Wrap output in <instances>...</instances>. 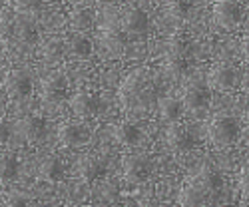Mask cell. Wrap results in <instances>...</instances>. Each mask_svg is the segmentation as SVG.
Segmentation results:
<instances>
[{
	"label": "cell",
	"instance_id": "cell-29",
	"mask_svg": "<svg viewBox=\"0 0 249 207\" xmlns=\"http://www.w3.org/2000/svg\"><path fill=\"white\" fill-rule=\"evenodd\" d=\"M239 190H241V199L249 203V168H245L239 175Z\"/></svg>",
	"mask_w": 249,
	"mask_h": 207
},
{
	"label": "cell",
	"instance_id": "cell-1",
	"mask_svg": "<svg viewBox=\"0 0 249 207\" xmlns=\"http://www.w3.org/2000/svg\"><path fill=\"white\" fill-rule=\"evenodd\" d=\"M219 185H221V179L215 170L201 168L197 173H194L192 177L183 181L179 195H178V203L179 205H201L212 199V195L219 190Z\"/></svg>",
	"mask_w": 249,
	"mask_h": 207
},
{
	"label": "cell",
	"instance_id": "cell-19",
	"mask_svg": "<svg viewBox=\"0 0 249 207\" xmlns=\"http://www.w3.org/2000/svg\"><path fill=\"white\" fill-rule=\"evenodd\" d=\"M185 106H183V102L174 98V96H165V98H160L158 100V112H160V118L163 121H168V123H174L181 118Z\"/></svg>",
	"mask_w": 249,
	"mask_h": 207
},
{
	"label": "cell",
	"instance_id": "cell-17",
	"mask_svg": "<svg viewBox=\"0 0 249 207\" xmlns=\"http://www.w3.org/2000/svg\"><path fill=\"white\" fill-rule=\"evenodd\" d=\"M18 130L28 143H40L46 136V121L40 116H26L18 123Z\"/></svg>",
	"mask_w": 249,
	"mask_h": 207
},
{
	"label": "cell",
	"instance_id": "cell-7",
	"mask_svg": "<svg viewBox=\"0 0 249 207\" xmlns=\"http://www.w3.org/2000/svg\"><path fill=\"white\" fill-rule=\"evenodd\" d=\"M4 92L10 100H24L32 94V76L22 70L14 68L4 78Z\"/></svg>",
	"mask_w": 249,
	"mask_h": 207
},
{
	"label": "cell",
	"instance_id": "cell-30",
	"mask_svg": "<svg viewBox=\"0 0 249 207\" xmlns=\"http://www.w3.org/2000/svg\"><path fill=\"white\" fill-rule=\"evenodd\" d=\"M10 134H12V130L8 126V121L6 120H0V148H2L4 143L10 139Z\"/></svg>",
	"mask_w": 249,
	"mask_h": 207
},
{
	"label": "cell",
	"instance_id": "cell-2",
	"mask_svg": "<svg viewBox=\"0 0 249 207\" xmlns=\"http://www.w3.org/2000/svg\"><path fill=\"white\" fill-rule=\"evenodd\" d=\"M188 58H190V40L183 34H174L168 44H165V58H163V70L172 80H178L188 70Z\"/></svg>",
	"mask_w": 249,
	"mask_h": 207
},
{
	"label": "cell",
	"instance_id": "cell-9",
	"mask_svg": "<svg viewBox=\"0 0 249 207\" xmlns=\"http://www.w3.org/2000/svg\"><path fill=\"white\" fill-rule=\"evenodd\" d=\"M90 141V132L78 121H66L58 128V143L66 150H76Z\"/></svg>",
	"mask_w": 249,
	"mask_h": 207
},
{
	"label": "cell",
	"instance_id": "cell-26",
	"mask_svg": "<svg viewBox=\"0 0 249 207\" xmlns=\"http://www.w3.org/2000/svg\"><path fill=\"white\" fill-rule=\"evenodd\" d=\"M64 52H66V42L62 38H50L42 46V56L48 62H60L62 56H64Z\"/></svg>",
	"mask_w": 249,
	"mask_h": 207
},
{
	"label": "cell",
	"instance_id": "cell-22",
	"mask_svg": "<svg viewBox=\"0 0 249 207\" xmlns=\"http://www.w3.org/2000/svg\"><path fill=\"white\" fill-rule=\"evenodd\" d=\"M14 34L18 36L20 42H24V44H34L38 40V28L30 20L28 14H20V18H16V30H14Z\"/></svg>",
	"mask_w": 249,
	"mask_h": 207
},
{
	"label": "cell",
	"instance_id": "cell-36",
	"mask_svg": "<svg viewBox=\"0 0 249 207\" xmlns=\"http://www.w3.org/2000/svg\"><path fill=\"white\" fill-rule=\"evenodd\" d=\"M247 150H249V134H247Z\"/></svg>",
	"mask_w": 249,
	"mask_h": 207
},
{
	"label": "cell",
	"instance_id": "cell-18",
	"mask_svg": "<svg viewBox=\"0 0 249 207\" xmlns=\"http://www.w3.org/2000/svg\"><path fill=\"white\" fill-rule=\"evenodd\" d=\"M38 179L46 183H58L64 179V163L58 155H48L38 165Z\"/></svg>",
	"mask_w": 249,
	"mask_h": 207
},
{
	"label": "cell",
	"instance_id": "cell-35",
	"mask_svg": "<svg viewBox=\"0 0 249 207\" xmlns=\"http://www.w3.org/2000/svg\"><path fill=\"white\" fill-rule=\"evenodd\" d=\"M245 123H247V128H249V112L245 114Z\"/></svg>",
	"mask_w": 249,
	"mask_h": 207
},
{
	"label": "cell",
	"instance_id": "cell-24",
	"mask_svg": "<svg viewBox=\"0 0 249 207\" xmlns=\"http://www.w3.org/2000/svg\"><path fill=\"white\" fill-rule=\"evenodd\" d=\"M192 12V2L190 0H168L165 4V14L174 22H183Z\"/></svg>",
	"mask_w": 249,
	"mask_h": 207
},
{
	"label": "cell",
	"instance_id": "cell-31",
	"mask_svg": "<svg viewBox=\"0 0 249 207\" xmlns=\"http://www.w3.org/2000/svg\"><path fill=\"white\" fill-rule=\"evenodd\" d=\"M30 201V197L28 195H20V193H10L8 197H6V203L8 205H18V203H28Z\"/></svg>",
	"mask_w": 249,
	"mask_h": 207
},
{
	"label": "cell",
	"instance_id": "cell-34",
	"mask_svg": "<svg viewBox=\"0 0 249 207\" xmlns=\"http://www.w3.org/2000/svg\"><path fill=\"white\" fill-rule=\"evenodd\" d=\"M96 2H98L100 6H112V4L118 2V0H96Z\"/></svg>",
	"mask_w": 249,
	"mask_h": 207
},
{
	"label": "cell",
	"instance_id": "cell-10",
	"mask_svg": "<svg viewBox=\"0 0 249 207\" xmlns=\"http://www.w3.org/2000/svg\"><path fill=\"white\" fill-rule=\"evenodd\" d=\"M70 110L74 116L84 118V120L96 118L102 110L100 96L96 92H90V90H82L70 98Z\"/></svg>",
	"mask_w": 249,
	"mask_h": 207
},
{
	"label": "cell",
	"instance_id": "cell-28",
	"mask_svg": "<svg viewBox=\"0 0 249 207\" xmlns=\"http://www.w3.org/2000/svg\"><path fill=\"white\" fill-rule=\"evenodd\" d=\"M14 10L18 14H34L40 6H42V0H12Z\"/></svg>",
	"mask_w": 249,
	"mask_h": 207
},
{
	"label": "cell",
	"instance_id": "cell-27",
	"mask_svg": "<svg viewBox=\"0 0 249 207\" xmlns=\"http://www.w3.org/2000/svg\"><path fill=\"white\" fill-rule=\"evenodd\" d=\"M16 30V16L12 12H0V40L6 42L14 36Z\"/></svg>",
	"mask_w": 249,
	"mask_h": 207
},
{
	"label": "cell",
	"instance_id": "cell-12",
	"mask_svg": "<svg viewBox=\"0 0 249 207\" xmlns=\"http://www.w3.org/2000/svg\"><path fill=\"white\" fill-rule=\"evenodd\" d=\"M122 30L126 32V36H134V38L146 36L150 30V16L142 8L132 6L122 16Z\"/></svg>",
	"mask_w": 249,
	"mask_h": 207
},
{
	"label": "cell",
	"instance_id": "cell-3",
	"mask_svg": "<svg viewBox=\"0 0 249 207\" xmlns=\"http://www.w3.org/2000/svg\"><path fill=\"white\" fill-rule=\"evenodd\" d=\"M148 82H150V78H148V72L143 68H138V70L130 72L126 78H124V82L120 84V90H118L122 106L126 110L138 106V104L142 102V96L148 90Z\"/></svg>",
	"mask_w": 249,
	"mask_h": 207
},
{
	"label": "cell",
	"instance_id": "cell-20",
	"mask_svg": "<svg viewBox=\"0 0 249 207\" xmlns=\"http://www.w3.org/2000/svg\"><path fill=\"white\" fill-rule=\"evenodd\" d=\"M114 138L120 146H126V148H134L140 143L142 139V130L136 126V123L130 121H120L118 126L114 128Z\"/></svg>",
	"mask_w": 249,
	"mask_h": 207
},
{
	"label": "cell",
	"instance_id": "cell-23",
	"mask_svg": "<svg viewBox=\"0 0 249 207\" xmlns=\"http://www.w3.org/2000/svg\"><path fill=\"white\" fill-rule=\"evenodd\" d=\"M94 26V12L90 8H76L70 12V28L74 32H86Z\"/></svg>",
	"mask_w": 249,
	"mask_h": 207
},
{
	"label": "cell",
	"instance_id": "cell-4",
	"mask_svg": "<svg viewBox=\"0 0 249 207\" xmlns=\"http://www.w3.org/2000/svg\"><path fill=\"white\" fill-rule=\"evenodd\" d=\"M207 134H210V139L215 148H230L239 139L241 126L233 116H215L210 121Z\"/></svg>",
	"mask_w": 249,
	"mask_h": 207
},
{
	"label": "cell",
	"instance_id": "cell-14",
	"mask_svg": "<svg viewBox=\"0 0 249 207\" xmlns=\"http://www.w3.org/2000/svg\"><path fill=\"white\" fill-rule=\"evenodd\" d=\"M183 106L188 110H203L210 106L212 102V94H210V88H207L203 82L196 80V82H190L188 86L183 90Z\"/></svg>",
	"mask_w": 249,
	"mask_h": 207
},
{
	"label": "cell",
	"instance_id": "cell-16",
	"mask_svg": "<svg viewBox=\"0 0 249 207\" xmlns=\"http://www.w3.org/2000/svg\"><path fill=\"white\" fill-rule=\"evenodd\" d=\"M100 44L110 56H120L126 48V32L122 26H104L100 32Z\"/></svg>",
	"mask_w": 249,
	"mask_h": 207
},
{
	"label": "cell",
	"instance_id": "cell-15",
	"mask_svg": "<svg viewBox=\"0 0 249 207\" xmlns=\"http://www.w3.org/2000/svg\"><path fill=\"white\" fill-rule=\"evenodd\" d=\"M74 172H76V175H78L82 181L94 183V181H98L104 173H106V168H104V163H102L100 157L88 154V155H82V157L76 161Z\"/></svg>",
	"mask_w": 249,
	"mask_h": 207
},
{
	"label": "cell",
	"instance_id": "cell-8",
	"mask_svg": "<svg viewBox=\"0 0 249 207\" xmlns=\"http://www.w3.org/2000/svg\"><path fill=\"white\" fill-rule=\"evenodd\" d=\"M237 80H239L237 68L231 64H225V62L212 66V70L207 72V84H210L212 90H217V92L233 90L237 86Z\"/></svg>",
	"mask_w": 249,
	"mask_h": 207
},
{
	"label": "cell",
	"instance_id": "cell-32",
	"mask_svg": "<svg viewBox=\"0 0 249 207\" xmlns=\"http://www.w3.org/2000/svg\"><path fill=\"white\" fill-rule=\"evenodd\" d=\"M241 52H243V58L249 62V34H245L241 40Z\"/></svg>",
	"mask_w": 249,
	"mask_h": 207
},
{
	"label": "cell",
	"instance_id": "cell-21",
	"mask_svg": "<svg viewBox=\"0 0 249 207\" xmlns=\"http://www.w3.org/2000/svg\"><path fill=\"white\" fill-rule=\"evenodd\" d=\"M66 50L76 58H88L94 50V44H92V40L82 32H74L66 42Z\"/></svg>",
	"mask_w": 249,
	"mask_h": 207
},
{
	"label": "cell",
	"instance_id": "cell-25",
	"mask_svg": "<svg viewBox=\"0 0 249 207\" xmlns=\"http://www.w3.org/2000/svg\"><path fill=\"white\" fill-rule=\"evenodd\" d=\"M18 159L12 157V155H0V183H12L16 177H18Z\"/></svg>",
	"mask_w": 249,
	"mask_h": 207
},
{
	"label": "cell",
	"instance_id": "cell-5",
	"mask_svg": "<svg viewBox=\"0 0 249 207\" xmlns=\"http://www.w3.org/2000/svg\"><path fill=\"white\" fill-rule=\"evenodd\" d=\"M213 20L223 30H233L243 22V4L239 0H217L213 4Z\"/></svg>",
	"mask_w": 249,
	"mask_h": 207
},
{
	"label": "cell",
	"instance_id": "cell-13",
	"mask_svg": "<svg viewBox=\"0 0 249 207\" xmlns=\"http://www.w3.org/2000/svg\"><path fill=\"white\" fill-rule=\"evenodd\" d=\"M165 141H168V148L178 152V154H185L196 148V138L194 134L181 126V123H172V126L168 128V132H165Z\"/></svg>",
	"mask_w": 249,
	"mask_h": 207
},
{
	"label": "cell",
	"instance_id": "cell-33",
	"mask_svg": "<svg viewBox=\"0 0 249 207\" xmlns=\"http://www.w3.org/2000/svg\"><path fill=\"white\" fill-rule=\"evenodd\" d=\"M241 90L249 96V70H245L243 76H241Z\"/></svg>",
	"mask_w": 249,
	"mask_h": 207
},
{
	"label": "cell",
	"instance_id": "cell-11",
	"mask_svg": "<svg viewBox=\"0 0 249 207\" xmlns=\"http://www.w3.org/2000/svg\"><path fill=\"white\" fill-rule=\"evenodd\" d=\"M68 94V82L66 76L62 72H54L48 78L42 80V86H40V96H42V102L50 104V106H56V104L64 102Z\"/></svg>",
	"mask_w": 249,
	"mask_h": 207
},
{
	"label": "cell",
	"instance_id": "cell-6",
	"mask_svg": "<svg viewBox=\"0 0 249 207\" xmlns=\"http://www.w3.org/2000/svg\"><path fill=\"white\" fill-rule=\"evenodd\" d=\"M122 172H124V179L132 185L143 183L150 173H152V163L148 157H143L140 154H130L122 157Z\"/></svg>",
	"mask_w": 249,
	"mask_h": 207
}]
</instances>
